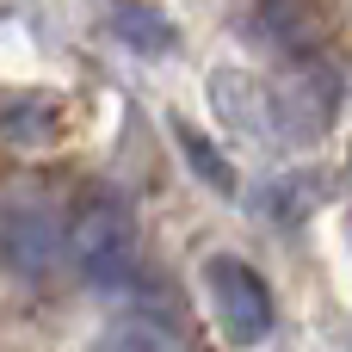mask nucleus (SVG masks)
Wrapping results in <instances>:
<instances>
[{"label":"nucleus","mask_w":352,"mask_h":352,"mask_svg":"<svg viewBox=\"0 0 352 352\" xmlns=\"http://www.w3.org/2000/svg\"><path fill=\"white\" fill-rule=\"evenodd\" d=\"M254 25H260V37H266L278 56H291V62H309V56H322V43H328V6H322V0H260Z\"/></svg>","instance_id":"nucleus-3"},{"label":"nucleus","mask_w":352,"mask_h":352,"mask_svg":"<svg viewBox=\"0 0 352 352\" xmlns=\"http://www.w3.org/2000/svg\"><path fill=\"white\" fill-rule=\"evenodd\" d=\"M173 136H179L186 161L198 167V179H204L210 192H235V167H229V161H223V155H217V148H210V142H204V136H198L192 124H173Z\"/></svg>","instance_id":"nucleus-7"},{"label":"nucleus","mask_w":352,"mask_h":352,"mask_svg":"<svg viewBox=\"0 0 352 352\" xmlns=\"http://www.w3.org/2000/svg\"><path fill=\"white\" fill-rule=\"evenodd\" d=\"M50 130H56V105L50 99H12L0 111V136L6 142H43Z\"/></svg>","instance_id":"nucleus-6"},{"label":"nucleus","mask_w":352,"mask_h":352,"mask_svg":"<svg viewBox=\"0 0 352 352\" xmlns=\"http://www.w3.org/2000/svg\"><path fill=\"white\" fill-rule=\"evenodd\" d=\"M93 352H186V334H179V316L167 309H130L99 334Z\"/></svg>","instance_id":"nucleus-4"},{"label":"nucleus","mask_w":352,"mask_h":352,"mask_svg":"<svg viewBox=\"0 0 352 352\" xmlns=\"http://www.w3.org/2000/svg\"><path fill=\"white\" fill-rule=\"evenodd\" d=\"M204 278H210V303H217L223 334L235 346H260L272 334V291H266V278L248 260H235V254H217L204 266Z\"/></svg>","instance_id":"nucleus-2"},{"label":"nucleus","mask_w":352,"mask_h":352,"mask_svg":"<svg viewBox=\"0 0 352 352\" xmlns=\"http://www.w3.org/2000/svg\"><path fill=\"white\" fill-rule=\"evenodd\" d=\"M118 37L155 56V50H167V43H173V25H167L148 0H118Z\"/></svg>","instance_id":"nucleus-5"},{"label":"nucleus","mask_w":352,"mask_h":352,"mask_svg":"<svg viewBox=\"0 0 352 352\" xmlns=\"http://www.w3.org/2000/svg\"><path fill=\"white\" fill-rule=\"evenodd\" d=\"M68 254L74 266L93 278V285H124L130 266H136V223L118 198H87L68 223Z\"/></svg>","instance_id":"nucleus-1"}]
</instances>
